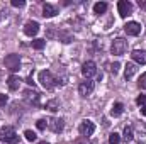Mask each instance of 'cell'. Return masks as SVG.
<instances>
[{
	"instance_id": "6da1fadb",
	"label": "cell",
	"mask_w": 146,
	"mask_h": 144,
	"mask_svg": "<svg viewBox=\"0 0 146 144\" xmlns=\"http://www.w3.org/2000/svg\"><path fill=\"white\" fill-rule=\"evenodd\" d=\"M39 81H41V85H42L46 90H51V88H54V87L60 83V80H58L51 71H48V70L39 71Z\"/></svg>"
},
{
	"instance_id": "7a4b0ae2",
	"label": "cell",
	"mask_w": 146,
	"mask_h": 144,
	"mask_svg": "<svg viewBox=\"0 0 146 144\" xmlns=\"http://www.w3.org/2000/svg\"><path fill=\"white\" fill-rule=\"evenodd\" d=\"M0 141L7 144H15L19 141V136H17V132L12 126H3L0 129Z\"/></svg>"
},
{
	"instance_id": "3957f363",
	"label": "cell",
	"mask_w": 146,
	"mask_h": 144,
	"mask_svg": "<svg viewBox=\"0 0 146 144\" xmlns=\"http://www.w3.org/2000/svg\"><path fill=\"white\" fill-rule=\"evenodd\" d=\"M110 51L114 56H122L126 51H127V41L124 37H115L112 41V46H110Z\"/></svg>"
},
{
	"instance_id": "277c9868",
	"label": "cell",
	"mask_w": 146,
	"mask_h": 144,
	"mask_svg": "<svg viewBox=\"0 0 146 144\" xmlns=\"http://www.w3.org/2000/svg\"><path fill=\"white\" fill-rule=\"evenodd\" d=\"M3 63H5V68L12 73L17 71L21 68V58H19V54H7L3 58Z\"/></svg>"
},
{
	"instance_id": "5b68a950",
	"label": "cell",
	"mask_w": 146,
	"mask_h": 144,
	"mask_svg": "<svg viewBox=\"0 0 146 144\" xmlns=\"http://www.w3.org/2000/svg\"><path fill=\"white\" fill-rule=\"evenodd\" d=\"M78 132H80V136L88 137V136H92V134L95 132V124H94L92 120L85 119V120H82V124H80V127H78Z\"/></svg>"
},
{
	"instance_id": "8992f818",
	"label": "cell",
	"mask_w": 146,
	"mask_h": 144,
	"mask_svg": "<svg viewBox=\"0 0 146 144\" xmlns=\"http://www.w3.org/2000/svg\"><path fill=\"white\" fill-rule=\"evenodd\" d=\"M94 90H95V83H94L92 80H85V81H82V83L78 85V93H80L82 97H88V95H92Z\"/></svg>"
},
{
	"instance_id": "52a82bcc",
	"label": "cell",
	"mask_w": 146,
	"mask_h": 144,
	"mask_svg": "<svg viewBox=\"0 0 146 144\" xmlns=\"http://www.w3.org/2000/svg\"><path fill=\"white\" fill-rule=\"evenodd\" d=\"M117 10H119V15H121L122 19H126L127 15H131V14H133L134 7H133V3H131V2H127V0H121V2L117 3Z\"/></svg>"
},
{
	"instance_id": "ba28073f",
	"label": "cell",
	"mask_w": 146,
	"mask_h": 144,
	"mask_svg": "<svg viewBox=\"0 0 146 144\" xmlns=\"http://www.w3.org/2000/svg\"><path fill=\"white\" fill-rule=\"evenodd\" d=\"M48 127H49L54 134H60V132H63V129H65V120H63V119H58V117H51V119H48Z\"/></svg>"
},
{
	"instance_id": "9c48e42d",
	"label": "cell",
	"mask_w": 146,
	"mask_h": 144,
	"mask_svg": "<svg viewBox=\"0 0 146 144\" xmlns=\"http://www.w3.org/2000/svg\"><path fill=\"white\" fill-rule=\"evenodd\" d=\"M95 73H97V65H95L94 61H85V63H83V66H82V75H83L87 80H90Z\"/></svg>"
},
{
	"instance_id": "30bf717a",
	"label": "cell",
	"mask_w": 146,
	"mask_h": 144,
	"mask_svg": "<svg viewBox=\"0 0 146 144\" xmlns=\"http://www.w3.org/2000/svg\"><path fill=\"white\" fill-rule=\"evenodd\" d=\"M124 31H126L127 36H139V34H141V24L131 20V22H127V24L124 26Z\"/></svg>"
},
{
	"instance_id": "8fae6325",
	"label": "cell",
	"mask_w": 146,
	"mask_h": 144,
	"mask_svg": "<svg viewBox=\"0 0 146 144\" xmlns=\"http://www.w3.org/2000/svg\"><path fill=\"white\" fill-rule=\"evenodd\" d=\"M37 32H39V24H37L36 20H27L26 26H24V34L33 37V36H36Z\"/></svg>"
},
{
	"instance_id": "7c38bea8",
	"label": "cell",
	"mask_w": 146,
	"mask_h": 144,
	"mask_svg": "<svg viewBox=\"0 0 146 144\" xmlns=\"http://www.w3.org/2000/svg\"><path fill=\"white\" fill-rule=\"evenodd\" d=\"M131 58L138 63V65H146V51L145 49H134L131 53Z\"/></svg>"
},
{
	"instance_id": "4fadbf2b",
	"label": "cell",
	"mask_w": 146,
	"mask_h": 144,
	"mask_svg": "<svg viewBox=\"0 0 146 144\" xmlns=\"http://www.w3.org/2000/svg\"><path fill=\"white\" fill-rule=\"evenodd\" d=\"M24 97H26V100L31 104V105H34V107H37L39 105V93H37L36 90H27L26 93H24Z\"/></svg>"
},
{
	"instance_id": "5bb4252c",
	"label": "cell",
	"mask_w": 146,
	"mask_h": 144,
	"mask_svg": "<svg viewBox=\"0 0 146 144\" xmlns=\"http://www.w3.org/2000/svg\"><path fill=\"white\" fill-rule=\"evenodd\" d=\"M56 14H58V9L53 3H44L42 5V15L44 17H54Z\"/></svg>"
},
{
	"instance_id": "9a60e30c",
	"label": "cell",
	"mask_w": 146,
	"mask_h": 144,
	"mask_svg": "<svg viewBox=\"0 0 146 144\" xmlns=\"http://www.w3.org/2000/svg\"><path fill=\"white\" fill-rule=\"evenodd\" d=\"M21 78L19 76H15V75H10L9 78H7V85H9V88L10 90H19V87H21Z\"/></svg>"
},
{
	"instance_id": "2e32d148",
	"label": "cell",
	"mask_w": 146,
	"mask_h": 144,
	"mask_svg": "<svg viewBox=\"0 0 146 144\" xmlns=\"http://www.w3.org/2000/svg\"><path fill=\"white\" fill-rule=\"evenodd\" d=\"M138 71V66L134 65V63H127L126 65V68H124V76H126V80H131L134 75Z\"/></svg>"
},
{
	"instance_id": "e0dca14e",
	"label": "cell",
	"mask_w": 146,
	"mask_h": 144,
	"mask_svg": "<svg viewBox=\"0 0 146 144\" xmlns=\"http://www.w3.org/2000/svg\"><path fill=\"white\" fill-rule=\"evenodd\" d=\"M136 131H138V137L146 144V126L143 122H136Z\"/></svg>"
},
{
	"instance_id": "ac0fdd59",
	"label": "cell",
	"mask_w": 146,
	"mask_h": 144,
	"mask_svg": "<svg viewBox=\"0 0 146 144\" xmlns=\"http://www.w3.org/2000/svg\"><path fill=\"white\" fill-rule=\"evenodd\" d=\"M122 112H124V105H122L121 102H115V104L112 105V108H110V115H114V117H119Z\"/></svg>"
},
{
	"instance_id": "d6986e66",
	"label": "cell",
	"mask_w": 146,
	"mask_h": 144,
	"mask_svg": "<svg viewBox=\"0 0 146 144\" xmlns=\"http://www.w3.org/2000/svg\"><path fill=\"white\" fill-rule=\"evenodd\" d=\"M107 10V3L106 2H97L95 5H94V12L95 14H104Z\"/></svg>"
},
{
	"instance_id": "ffe728a7",
	"label": "cell",
	"mask_w": 146,
	"mask_h": 144,
	"mask_svg": "<svg viewBox=\"0 0 146 144\" xmlns=\"http://www.w3.org/2000/svg\"><path fill=\"white\" fill-rule=\"evenodd\" d=\"M133 137H134V134H133V127H127V126H126V127H124V137H122V139H124L126 143H131Z\"/></svg>"
},
{
	"instance_id": "44dd1931",
	"label": "cell",
	"mask_w": 146,
	"mask_h": 144,
	"mask_svg": "<svg viewBox=\"0 0 146 144\" xmlns=\"http://www.w3.org/2000/svg\"><path fill=\"white\" fill-rule=\"evenodd\" d=\"M46 108H48V110H51V112H56V110L60 108V102H58L56 98H53V100L46 102Z\"/></svg>"
},
{
	"instance_id": "7402d4cb",
	"label": "cell",
	"mask_w": 146,
	"mask_h": 144,
	"mask_svg": "<svg viewBox=\"0 0 146 144\" xmlns=\"http://www.w3.org/2000/svg\"><path fill=\"white\" fill-rule=\"evenodd\" d=\"M121 143V136L117 132H112L109 136V144H119Z\"/></svg>"
},
{
	"instance_id": "603a6c76",
	"label": "cell",
	"mask_w": 146,
	"mask_h": 144,
	"mask_svg": "<svg viewBox=\"0 0 146 144\" xmlns=\"http://www.w3.org/2000/svg\"><path fill=\"white\" fill-rule=\"evenodd\" d=\"M44 44H46L44 39H34V41H33V48H34V49H42Z\"/></svg>"
},
{
	"instance_id": "cb8c5ba5",
	"label": "cell",
	"mask_w": 146,
	"mask_h": 144,
	"mask_svg": "<svg viewBox=\"0 0 146 144\" xmlns=\"http://www.w3.org/2000/svg\"><path fill=\"white\" fill-rule=\"evenodd\" d=\"M36 127L39 129V131H46V127H48V120L46 119H39L36 122Z\"/></svg>"
},
{
	"instance_id": "d4e9b609",
	"label": "cell",
	"mask_w": 146,
	"mask_h": 144,
	"mask_svg": "<svg viewBox=\"0 0 146 144\" xmlns=\"http://www.w3.org/2000/svg\"><path fill=\"white\" fill-rule=\"evenodd\" d=\"M138 87H139L141 90H146V73L141 75V78H139V81H138Z\"/></svg>"
},
{
	"instance_id": "484cf974",
	"label": "cell",
	"mask_w": 146,
	"mask_h": 144,
	"mask_svg": "<svg viewBox=\"0 0 146 144\" xmlns=\"http://www.w3.org/2000/svg\"><path fill=\"white\" fill-rule=\"evenodd\" d=\"M24 136H26V139H27V141H36V134H34L33 131H26V132H24Z\"/></svg>"
},
{
	"instance_id": "4316f807",
	"label": "cell",
	"mask_w": 146,
	"mask_h": 144,
	"mask_svg": "<svg viewBox=\"0 0 146 144\" xmlns=\"http://www.w3.org/2000/svg\"><path fill=\"white\" fill-rule=\"evenodd\" d=\"M136 104H138L139 107H143V105H146V95H139V97L136 98Z\"/></svg>"
},
{
	"instance_id": "83f0119b",
	"label": "cell",
	"mask_w": 146,
	"mask_h": 144,
	"mask_svg": "<svg viewBox=\"0 0 146 144\" xmlns=\"http://www.w3.org/2000/svg\"><path fill=\"white\" fill-rule=\"evenodd\" d=\"M119 68H121V65H119V63H112V65H110V73L117 75V71H119Z\"/></svg>"
},
{
	"instance_id": "f1b7e54d",
	"label": "cell",
	"mask_w": 146,
	"mask_h": 144,
	"mask_svg": "<svg viewBox=\"0 0 146 144\" xmlns=\"http://www.w3.org/2000/svg\"><path fill=\"white\" fill-rule=\"evenodd\" d=\"M10 3H12V7H24V5H26L24 0H12Z\"/></svg>"
},
{
	"instance_id": "f546056e",
	"label": "cell",
	"mask_w": 146,
	"mask_h": 144,
	"mask_svg": "<svg viewBox=\"0 0 146 144\" xmlns=\"http://www.w3.org/2000/svg\"><path fill=\"white\" fill-rule=\"evenodd\" d=\"M7 100H9V98H7V95H3V93H0V107H3V105L7 104Z\"/></svg>"
},
{
	"instance_id": "4dcf8cb0",
	"label": "cell",
	"mask_w": 146,
	"mask_h": 144,
	"mask_svg": "<svg viewBox=\"0 0 146 144\" xmlns=\"http://www.w3.org/2000/svg\"><path fill=\"white\" fill-rule=\"evenodd\" d=\"M139 110H141V115H146V105H143Z\"/></svg>"
},
{
	"instance_id": "1f68e13d",
	"label": "cell",
	"mask_w": 146,
	"mask_h": 144,
	"mask_svg": "<svg viewBox=\"0 0 146 144\" xmlns=\"http://www.w3.org/2000/svg\"><path fill=\"white\" fill-rule=\"evenodd\" d=\"M139 7H143V9H146V2H145V0H139Z\"/></svg>"
},
{
	"instance_id": "d6a6232c",
	"label": "cell",
	"mask_w": 146,
	"mask_h": 144,
	"mask_svg": "<svg viewBox=\"0 0 146 144\" xmlns=\"http://www.w3.org/2000/svg\"><path fill=\"white\" fill-rule=\"evenodd\" d=\"M37 144H48V143L46 141H41V143H37Z\"/></svg>"
},
{
	"instance_id": "836d02e7",
	"label": "cell",
	"mask_w": 146,
	"mask_h": 144,
	"mask_svg": "<svg viewBox=\"0 0 146 144\" xmlns=\"http://www.w3.org/2000/svg\"><path fill=\"white\" fill-rule=\"evenodd\" d=\"M2 75H3V73H2V70H0V80H2Z\"/></svg>"
},
{
	"instance_id": "e575fe53",
	"label": "cell",
	"mask_w": 146,
	"mask_h": 144,
	"mask_svg": "<svg viewBox=\"0 0 146 144\" xmlns=\"http://www.w3.org/2000/svg\"><path fill=\"white\" fill-rule=\"evenodd\" d=\"M76 144H87V143H76Z\"/></svg>"
}]
</instances>
